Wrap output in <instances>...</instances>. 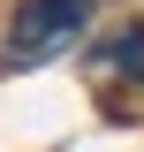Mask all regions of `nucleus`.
I'll list each match as a JSON object with an SVG mask.
<instances>
[{"label": "nucleus", "instance_id": "nucleus-1", "mask_svg": "<svg viewBox=\"0 0 144 152\" xmlns=\"http://www.w3.org/2000/svg\"><path fill=\"white\" fill-rule=\"evenodd\" d=\"M91 0H31L15 15V53H38V46H61L68 31H84Z\"/></svg>", "mask_w": 144, "mask_h": 152}]
</instances>
